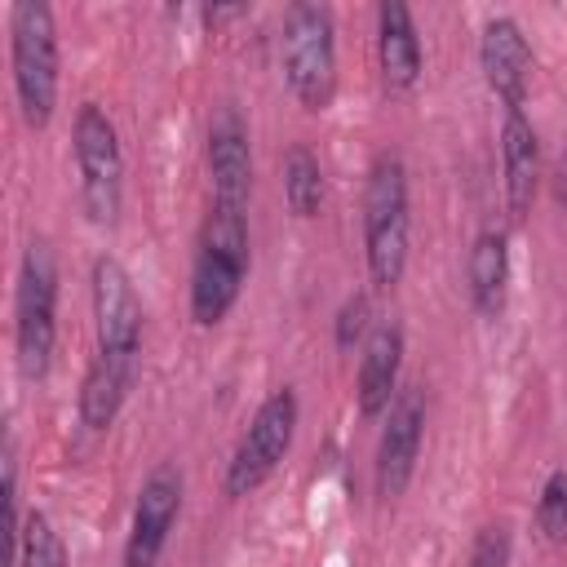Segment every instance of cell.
Returning a JSON list of instances; mask_svg holds the SVG:
<instances>
[{"instance_id":"obj_1","label":"cell","mask_w":567,"mask_h":567,"mask_svg":"<svg viewBox=\"0 0 567 567\" xmlns=\"http://www.w3.org/2000/svg\"><path fill=\"white\" fill-rule=\"evenodd\" d=\"M244 275H248V213L230 204H213L190 270V319L199 328H217L239 301Z\"/></svg>"},{"instance_id":"obj_2","label":"cell","mask_w":567,"mask_h":567,"mask_svg":"<svg viewBox=\"0 0 567 567\" xmlns=\"http://www.w3.org/2000/svg\"><path fill=\"white\" fill-rule=\"evenodd\" d=\"M9 62L22 120L44 128L58 106V22L44 0L9 4Z\"/></svg>"},{"instance_id":"obj_3","label":"cell","mask_w":567,"mask_h":567,"mask_svg":"<svg viewBox=\"0 0 567 567\" xmlns=\"http://www.w3.org/2000/svg\"><path fill=\"white\" fill-rule=\"evenodd\" d=\"M363 252L377 288H394L408 270V168L399 155H377L363 190Z\"/></svg>"},{"instance_id":"obj_4","label":"cell","mask_w":567,"mask_h":567,"mask_svg":"<svg viewBox=\"0 0 567 567\" xmlns=\"http://www.w3.org/2000/svg\"><path fill=\"white\" fill-rule=\"evenodd\" d=\"M13 341L27 381H44L58 346V261L44 239H31L18 266L13 292Z\"/></svg>"},{"instance_id":"obj_5","label":"cell","mask_w":567,"mask_h":567,"mask_svg":"<svg viewBox=\"0 0 567 567\" xmlns=\"http://www.w3.org/2000/svg\"><path fill=\"white\" fill-rule=\"evenodd\" d=\"M284 75L306 111H323L337 93V27L328 4H292L284 22Z\"/></svg>"},{"instance_id":"obj_6","label":"cell","mask_w":567,"mask_h":567,"mask_svg":"<svg viewBox=\"0 0 567 567\" xmlns=\"http://www.w3.org/2000/svg\"><path fill=\"white\" fill-rule=\"evenodd\" d=\"M75 168L80 199L93 226H115L124 204V151L111 115L97 102H84L75 115Z\"/></svg>"},{"instance_id":"obj_7","label":"cell","mask_w":567,"mask_h":567,"mask_svg":"<svg viewBox=\"0 0 567 567\" xmlns=\"http://www.w3.org/2000/svg\"><path fill=\"white\" fill-rule=\"evenodd\" d=\"M292 430H297V394L284 385V390H275V394L261 399V408L252 412L244 439L235 443L230 465H226V496L257 492L279 470V461L288 456Z\"/></svg>"},{"instance_id":"obj_8","label":"cell","mask_w":567,"mask_h":567,"mask_svg":"<svg viewBox=\"0 0 567 567\" xmlns=\"http://www.w3.org/2000/svg\"><path fill=\"white\" fill-rule=\"evenodd\" d=\"M93 328H97V359L137 372L142 363V301L128 270L115 257L93 261Z\"/></svg>"},{"instance_id":"obj_9","label":"cell","mask_w":567,"mask_h":567,"mask_svg":"<svg viewBox=\"0 0 567 567\" xmlns=\"http://www.w3.org/2000/svg\"><path fill=\"white\" fill-rule=\"evenodd\" d=\"M182 514V470L177 465H159L151 470V478L137 492L133 505V527L124 540V567H155V558L168 545V532Z\"/></svg>"},{"instance_id":"obj_10","label":"cell","mask_w":567,"mask_h":567,"mask_svg":"<svg viewBox=\"0 0 567 567\" xmlns=\"http://www.w3.org/2000/svg\"><path fill=\"white\" fill-rule=\"evenodd\" d=\"M421 434H425V394L399 390L385 412L381 443H377V492L385 501L403 496V487L412 483L416 456H421Z\"/></svg>"},{"instance_id":"obj_11","label":"cell","mask_w":567,"mask_h":567,"mask_svg":"<svg viewBox=\"0 0 567 567\" xmlns=\"http://www.w3.org/2000/svg\"><path fill=\"white\" fill-rule=\"evenodd\" d=\"M478 66L487 89L505 102V111H518L532 80V49L514 18H487L478 35Z\"/></svg>"},{"instance_id":"obj_12","label":"cell","mask_w":567,"mask_h":567,"mask_svg":"<svg viewBox=\"0 0 567 567\" xmlns=\"http://www.w3.org/2000/svg\"><path fill=\"white\" fill-rule=\"evenodd\" d=\"M208 173H213V204L248 208L252 195V146L248 128L235 106H221L208 128Z\"/></svg>"},{"instance_id":"obj_13","label":"cell","mask_w":567,"mask_h":567,"mask_svg":"<svg viewBox=\"0 0 567 567\" xmlns=\"http://www.w3.org/2000/svg\"><path fill=\"white\" fill-rule=\"evenodd\" d=\"M501 173H505V208H509V221L518 226L532 213L536 182H540V142H536V128H532L523 106L505 111V124H501Z\"/></svg>"},{"instance_id":"obj_14","label":"cell","mask_w":567,"mask_h":567,"mask_svg":"<svg viewBox=\"0 0 567 567\" xmlns=\"http://www.w3.org/2000/svg\"><path fill=\"white\" fill-rule=\"evenodd\" d=\"M377 62H381V80L390 93H408L421 80V40H416V22L412 9L399 0H385L377 9Z\"/></svg>"},{"instance_id":"obj_15","label":"cell","mask_w":567,"mask_h":567,"mask_svg":"<svg viewBox=\"0 0 567 567\" xmlns=\"http://www.w3.org/2000/svg\"><path fill=\"white\" fill-rule=\"evenodd\" d=\"M399 368H403V328H399V323L372 328L368 341H363L359 390H354L363 416L390 412V403H394V394H399Z\"/></svg>"},{"instance_id":"obj_16","label":"cell","mask_w":567,"mask_h":567,"mask_svg":"<svg viewBox=\"0 0 567 567\" xmlns=\"http://www.w3.org/2000/svg\"><path fill=\"white\" fill-rule=\"evenodd\" d=\"M465 275H470V301L483 319H496L505 310V292H509V239L505 230L487 226L478 230L470 257H465Z\"/></svg>"},{"instance_id":"obj_17","label":"cell","mask_w":567,"mask_h":567,"mask_svg":"<svg viewBox=\"0 0 567 567\" xmlns=\"http://www.w3.org/2000/svg\"><path fill=\"white\" fill-rule=\"evenodd\" d=\"M133 377L137 372H124V368H115V363L93 354V363H89V372L80 381V421L89 430H111L120 408H124V399H128Z\"/></svg>"},{"instance_id":"obj_18","label":"cell","mask_w":567,"mask_h":567,"mask_svg":"<svg viewBox=\"0 0 567 567\" xmlns=\"http://www.w3.org/2000/svg\"><path fill=\"white\" fill-rule=\"evenodd\" d=\"M323 168H319V159L310 155V146H288V155H284V199H288V208H292V217H319V208H323Z\"/></svg>"},{"instance_id":"obj_19","label":"cell","mask_w":567,"mask_h":567,"mask_svg":"<svg viewBox=\"0 0 567 567\" xmlns=\"http://www.w3.org/2000/svg\"><path fill=\"white\" fill-rule=\"evenodd\" d=\"M13 567H71V563H66V549H62V536L53 532L49 514H40V509L27 514V523H22V545H18Z\"/></svg>"},{"instance_id":"obj_20","label":"cell","mask_w":567,"mask_h":567,"mask_svg":"<svg viewBox=\"0 0 567 567\" xmlns=\"http://www.w3.org/2000/svg\"><path fill=\"white\" fill-rule=\"evenodd\" d=\"M536 527L549 540H567V470H554L536 501Z\"/></svg>"},{"instance_id":"obj_21","label":"cell","mask_w":567,"mask_h":567,"mask_svg":"<svg viewBox=\"0 0 567 567\" xmlns=\"http://www.w3.org/2000/svg\"><path fill=\"white\" fill-rule=\"evenodd\" d=\"M514 558V536L505 523H487L478 527L474 545H470V567H509Z\"/></svg>"},{"instance_id":"obj_22","label":"cell","mask_w":567,"mask_h":567,"mask_svg":"<svg viewBox=\"0 0 567 567\" xmlns=\"http://www.w3.org/2000/svg\"><path fill=\"white\" fill-rule=\"evenodd\" d=\"M332 337H337V346H341V350H350L354 341H363V337H368V297H363V292H354V297H346V301H341Z\"/></svg>"}]
</instances>
